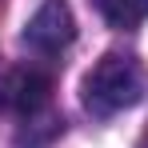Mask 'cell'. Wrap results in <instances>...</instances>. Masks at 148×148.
I'll return each mask as SVG.
<instances>
[{
  "label": "cell",
  "instance_id": "3",
  "mask_svg": "<svg viewBox=\"0 0 148 148\" xmlns=\"http://www.w3.org/2000/svg\"><path fill=\"white\" fill-rule=\"evenodd\" d=\"M100 16L116 28H132L148 16V0H96Z\"/></svg>",
  "mask_w": 148,
  "mask_h": 148
},
{
  "label": "cell",
  "instance_id": "1",
  "mask_svg": "<svg viewBox=\"0 0 148 148\" xmlns=\"http://www.w3.org/2000/svg\"><path fill=\"white\" fill-rule=\"evenodd\" d=\"M84 108L92 116H116L124 108H132L136 100L144 96V76H140V64L124 52H108L92 64V72L84 76Z\"/></svg>",
  "mask_w": 148,
  "mask_h": 148
},
{
  "label": "cell",
  "instance_id": "4",
  "mask_svg": "<svg viewBox=\"0 0 148 148\" xmlns=\"http://www.w3.org/2000/svg\"><path fill=\"white\" fill-rule=\"evenodd\" d=\"M140 148H148V136H144V144H140Z\"/></svg>",
  "mask_w": 148,
  "mask_h": 148
},
{
  "label": "cell",
  "instance_id": "2",
  "mask_svg": "<svg viewBox=\"0 0 148 148\" xmlns=\"http://www.w3.org/2000/svg\"><path fill=\"white\" fill-rule=\"evenodd\" d=\"M20 40H24V48L32 56H44V60L60 56L76 40V16H72V8H68V0H44L32 12V20L24 24V36Z\"/></svg>",
  "mask_w": 148,
  "mask_h": 148
}]
</instances>
